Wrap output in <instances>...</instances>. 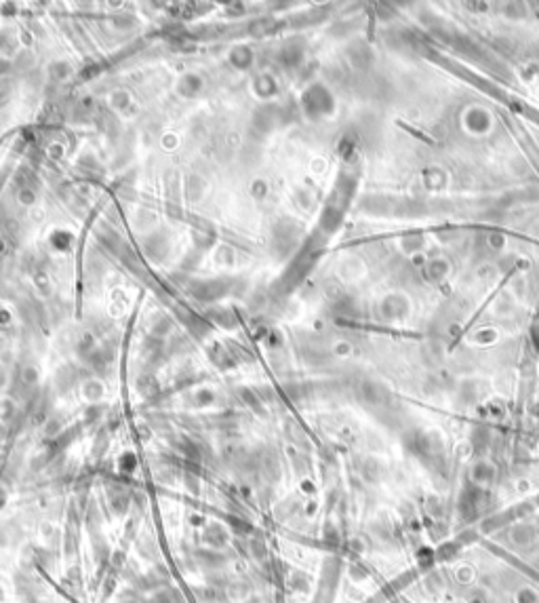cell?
I'll return each instance as SVG.
<instances>
[{"mask_svg":"<svg viewBox=\"0 0 539 603\" xmlns=\"http://www.w3.org/2000/svg\"><path fill=\"white\" fill-rule=\"evenodd\" d=\"M205 538L209 540V544L213 546V548H221L225 542H228V532H225V527L223 525H209L207 527V534H205Z\"/></svg>","mask_w":539,"mask_h":603,"instance_id":"cell-1","label":"cell"},{"mask_svg":"<svg viewBox=\"0 0 539 603\" xmlns=\"http://www.w3.org/2000/svg\"><path fill=\"white\" fill-rule=\"evenodd\" d=\"M228 593H230L232 599H242V597H247L249 588H247V584H244L242 580H238V582H232V584H230Z\"/></svg>","mask_w":539,"mask_h":603,"instance_id":"cell-2","label":"cell"}]
</instances>
